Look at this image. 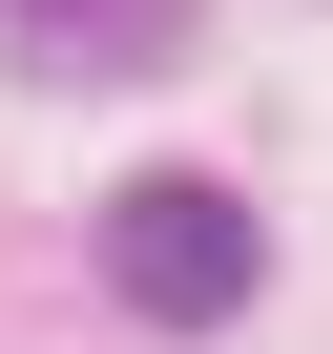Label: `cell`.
<instances>
[{
    "mask_svg": "<svg viewBox=\"0 0 333 354\" xmlns=\"http://www.w3.org/2000/svg\"><path fill=\"white\" fill-rule=\"evenodd\" d=\"M104 292H125V313H166V333H229V313L271 292L250 188H209V167H146V188L104 209Z\"/></svg>",
    "mask_w": 333,
    "mask_h": 354,
    "instance_id": "cell-1",
    "label": "cell"
}]
</instances>
